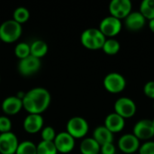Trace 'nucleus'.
I'll use <instances>...</instances> for the list:
<instances>
[{"label": "nucleus", "mask_w": 154, "mask_h": 154, "mask_svg": "<svg viewBox=\"0 0 154 154\" xmlns=\"http://www.w3.org/2000/svg\"><path fill=\"white\" fill-rule=\"evenodd\" d=\"M81 154H100V145L93 137L83 139L79 145Z\"/></svg>", "instance_id": "obj_19"}, {"label": "nucleus", "mask_w": 154, "mask_h": 154, "mask_svg": "<svg viewBox=\"0 0 154 154\" xmlns=\"http://www.w3.org/2000/svg\"><path fill=\"white\" fill-rule=\"evenodd\" d=\"M115 113L122 116L124 119L133 117L136 113V104L129 97H119L115 103Z\"/></svg>", "instance_id": "obj_6"}, {"label": "nucleus", "mask_w": 154, "mask_h": 154, "mask_svg": "<svg viewBox=\"0 0 154 154\" xmlns=\"http://www.w3.org/2000/svg\"><path fill=\"white\" fill-rule=\"evenodd\" d=\"M22 24L14 19L6 20L0 24V40L6 43H12L17 41L22 35Z\"/></svg>", "instance_id": "obj_3"}, {"label": "nucleus", "mask_w": 154, "mask_h": 154, "mask_svg": "<svg viewBox=\"0 0 154 154\" xmlns=\"http://www.w3.org/2000/svg\"><path fill=\"white\" fill-rule=\"evenodd\" d=\"M120 48H121L120 42L116 39L109 38V39L106 40V42L102 47V50L105 53H106L108 55H115L119 52Z\"/></svg>", "instance_id": "obj_21"}, {"label": "nucleus", "mask_w": 154, "mask_h": 154, "mask_svg": "<svg viewBox=\"0 0 154 154\" xmlns=\"http://www.w3.org/2000/svg\"><path fill=\"white\" fill-rule=\"evenodd\" d=\"M53 143L58 152L60 153H69L75 147V139L67 132H60L56 134Z\"/></svg>", "instance_id": "obj_12"}, {"label": "nucleus", "mask_w": 154, "mask_h": 154, "mask_svg": "<svg viewBox=\"0 0 154 154\" xmlns=\"http://www.w3.org/2000/svg\"><path fill=\"white\" fill-rule=\"evenodd\" d=\"M15 154H37L36 144L31 141H23L19 143Z\"/></svg>", "instance_id": "obj_25"}, {"label": "nucleus", "mask_w": 154, "mask_h": 154, "mask_svg": "<svg viewBox=\"0 0 154 154\" xmlns=\"http://www.w3.org/2000/svg\"><path fill=\"white\" fill-rule=\"evenodd\" d=\"M145 23H146V18L139 11L131 12L125 18V27L132 32L140 31L144 27Z\"/></svg>", "instance_id": "obj_15"}, {"label": "nucleus", "mask_w": 154, "mask_h": 154, "mask_svg": "<svg viewBox=\"0 0 154 154\" xmlns=\"http://www.w3.org/2000/svg\"><path fill=\"white\" fill-rule=\"evenodd\" d=\"M134 134L139 140L149 141L154 136V126L152 120L142 119L138 121L134 126Z\"/></svg>", "instance_id": "obj_9"}, {"label": "nucleus", "mask_w": 154, "mask_h": 154, "mask_svg": "<svg viewBox=\"0 0 154 154\" xmlns=\"http://www.w3.org/2000/svg\"><path fill=\"white\" fill-rule=\"evenodd\" d=\"M56 137V132L53 127L46 126L42 129V141L53 142Z\"/></svg>", "instance_id": "obj_27"}, {"label": "nucleus", "mask_w": 154, "mask_h": 154, "mask_svg": "<svg viewBox=\"0 0 154 154\" xmlns=\"http://www.w3.org/2000/svg\"><path fill=\"white\" fill-rule=\"evenodd\" d=\"M106 37L98 28H88L83 31L80 36V42L84 47L89 50L102 49Z\"/></svg>", "instance_id": "obj_2"}, {"label": "nucleus", "mask_w": 154, "mask_h": 154, "mask_svg": "<svg viewBox=\"0 0 154 154\" xmlns=\"http://www.w3.org/2000/svg\"><path fill=\"white\" fill-rule=\"evenodd\" d=\"M104 125L113 134L119 133L125 128V119L114 112L106 116V117L105 118Z\"/></svg>", "instance_id": "obj_17"}, {"label": "nucleus", "mask_w": 154, "mask_h": 154, "mask_svg": "<svg viewBox=\"0 0 154 154\" xmlns=\"http://www.w3.org/2000/svg\"><path fill=\"white\" fill-rule=\"evenodd\" d=\"M118 146L122 152L134 154L140 148V140L134 134H126L119 138Z\"/></svg>", "instance_id": "obj_13"}, {"label": "nucleus", "mask_w": 154, "mask_h": 154, "mask_svg": "<svg viewBox=\"0 0 154 154\" xmlns=\"http://www.w3.org/2000/svg\"><path fill=\"white\" fill-rule=\"evenodd\" d=\"M22 101L23 108L29 114L41 115L49 107L51 97L46 88L36 87L24 93Z\"/></svg>", "instance_id": "obj_1"}, {"label": "nucleus", "mask_w": 154, "mask_h": 154, "mask_svg": "<svg viewBox=\"0 0 154 154\" xmlns=\"http://www.w3.org/2000/svg\"><path fill=\"white\" fill-rule=\"evenodd\" d=\"M44 119L42 115L29 114L23 120V125L25 132L29 134H36L43 128Z\"/></svg>", "instance_id": "obj_14"}, {"label": "nucleus", "mask_w": 154, "mask_h": 154, "mask_svg": "<svg viewBox=\"0 0 154 154\" xmlns=\"http://www.w3.org/2000/svg\"><path fill=\"white\" fill-rule=\"evenodd\" d=\"M144 95L152 99H154V81H148L143 87Z\"/></svg>", "instance_id": "obj_30"}, {"label": "nucleus", "mask_w": 154, "mask_h": 154, "mask_svg": "<svg viewBox=\"0 0 154 154\" xmlns=\"http://www.w3.org/2000/svg\"><path fill=\"white\" fill-rule=\"evenodd\" d=\"M11 129H12L11 120L5 116H0V134L11 132Z\"/></svg>", "instance_id": "obj_28"}, {"label": "nucleus", "mask_w": 154, "mask_h": 154, "mask_svg": "<svg viewBox=\"0 0 154 154\" xmlns=\"http://www.w3.org/2000/svg\"><path fill=\"white\" fill-rule=\"evenodd\" d=\"M110 15L117 19H125L132 12L130 0H112L108 6Z\"/></svg>", "instance_id": "obj_8"}, {"label": "nucleus", "mask_w": 154, "mask_h": 154, "mask_svg": "<svg viewBox=\"0 0 154 154\" xmlns=\"http://www.w3.org/2000/svg\"><path fill=\"white\" fill-rule=\"evenodd\" d=\"M146 19L152 20L154 18V0H143L140 5L139 11Z\"/></svg>", "instance_id": "obj_22"}, {"label": "nucleus", "mask_w": 154, "mask_h": 154, "mask_svg": "<svg viewBox=\"0 0 154 154\" xmlns=\"http://www.w3.org/2000/svg\"><path fill=\"white\" fill-rule=\"evenodd\" d=\"M139 154H154V142L147 141L140 145Z\"/></svg>", "instance_id": "obj_29"}, {"label": "nucleus", "mask_w": 154, "mask_h": 154, "mask_svg": "<svg viewBox=\"0 0 154 154\" xmlns=\"http://www.w3.org/2000/svg\"><path fill=\"white\" fill-rule=\"evenodd\" d=\"M67 133H69L74 139H79L86 136L89 126L88 121L81 116L71 117L66 125Z\"/></svg>", "instance_id": "obj_4"}, {"label": "nucleus", "mask_w": 154, "mask_h": 154, "mask_svg": "<svg viewBox=\"0 0 154 154\" xmlns=\"http://www.w3.org/2000/svg\"><path fill=\"white\" fill-rule=\"evenodd\" d=\"M14 54L20 60L30 56L31 55L30 44H28L27 42H20V43L16 44V46L14 48Z\"/></svg>", "instance_id": "obj_26"}, {"label": "nucleus", "mask_w": 154, "mask_h": 154, "mask_svg": "<svg viewBox=\"0 0 154 154\" xmlns=\"http://www.w3.org/2000/svg\"><path fill=\"white\" fill-rule=\"evenodd\" d=\"M37 154H57L58 151L53 142L42 141L36 145Z\"/></svg>", "instance_id": "obj_23"}, {"label": "nucleus", "mask_w": 154, "mask_h": 154, "mask_svg": "<svg viewBox=\"0 0 154 154\" xmlns=\"http://www.w3.org/2000/svg\"><path fill=\"white\" fill-rule=\"evenodd\" d=\"M0 42H1V40H0Z\"/></svg>", "instance_id": "obj_36"}, {"label": "nucleus", "mask_w": 154, "mask_h": 154, "mask_svg": "<svg viewBox=\"0 0 154 154\" xmlns=\"http://www.w3.org/2000/svg\"><path fill=\"white\" fill-rule=\"evenodd\" d=\"M93 138L97 143L102 146L106 143H111L114 141V134L111 133L105 125L97 127L93 132Z\"/></svg>", "instance_id": "obj_18"}, {"label": "nucleus", "mask_w": 154, "mask_h": 154, "mask_svg": "<svg viewBox=\"0 0 154 154\" xmlns=\"http://www.w3.org/2000/svg\"><path fill=\"white\" fill-rule=\"evenodd\" d=\"M30 18V12L26 7L19 6L14 9L13 14V19L18 23L22 24L26 23Z\"/></svg>", "instance_id": "obj_24"}, {"label": "nucleus", "mask_w": 154, "mask_h": 154, "mask_svg": "<svg viewBox=\"0 0 154 154\" xmlns=\"http://www.w3.org/2000/svg\"><path fill=\"white\" fill-rule=\"evenodd\" d=\"M134 154H135V153H134Z\"/></svg>", "instance_id": "obj_37"}, {"label": "nucleus", "mask_w": 154, "mask_h": 154, "mask_svg": "<svg viewBox=\"0 0 154 154\" xmlns=\"http://www.w3.org/2000/svg\"><path fill=\"white\" fill-rule=\"evenodd\" d=\"M122 26L123 24L120 19H117L112 15H108L102 19L98 29L106 37L112 38L121 32Z\"/></svg>", "instance_id": "obj_7"}, {"label": "nucleus", "mask_w": 154, "mask_h": 154, "mask_svg": "<svg viewBox=\"0 0 154 154\" xmlns=\"http://www.w3.org/2000/svg\"><path fill=\"white\" fill-rule=\"evenodd\" d=\"M19 145L16 135L12 133L0 134V153L1 154H15L17 147Z\"/></svg>", "instance_id": "obj_11"}, {"label": "nucleus", "mask_w": 154, "mask_h": 154, "mask_svg": "<svg viewBox=\"0 0 154 154\" xmlns=\"http://www.w3.org/2000/svg\"><path fill=\"white\" fill-rule=\"evenodd\" d=\"M0 81H1V77H0Z\"/></svg>", "instance_id": "obj_34"}, {"label": "nucleus", "mask_w": 154, "mask_h": 154, "mask_svg": "<svg viewBox=\"0 0 154 154\" xmlns=\"http://www.w3.org/2000/svg\"><path fill=\"white\" fill-rule=\"evenodd\" d=\"M116 149L113 143L100 146V154H116Z\"/></svg>", "instance_id": "obj_31"}, {"label": "nucleus", "mask_w": 154, "mask_h": 154, "mask_svg": "<svg viewBox=\"0 0 154 154\" xmlns=\"http://www.w3.org/2000/svg\"><path fill=\"white\" fill-rule=\"evenodd\" d=\"M149 28L152 32H154V18L152 20H149Z\"/></svg>", "instance_id": "obj_32"}, {"label": "nucleus", "mask_w": 154, "mask_h": 154, "mask_svg": "<svg viewBox=\"0 0 154 154\" xmlns=\"http://www.w3.org/2000/svg\"><path fill=\"white\" fill-rule=\"evenodd\" d=\"M153 109H154V104H153Z\"/></svg>", "instance_id": "obj_35"}, {"label": "nucleus", "mask_w": 154, "mask_h": 154, "mask_svg": "<svg viewBox=\"0 0 154 154\" xmlns=\"http://www.w3.org/2000/svg\"><path fill=\"white\" fill-rule=\"evenodd\" d=\"M30 49H31V55L38 59L42 58L48 52V45L42 40H36L32 42L30 44Z\"/></svg>", "instance_id": "obj_20"}, {"label": "nucleus", "mask_w": 154, "mask_h": 154, "mask_svg": "<svg viewBox=\"0 0 154 154\" xmlns=\"http://www.w3.org/2000/svg\"><path fill=\"white\" fill-rule=\"evenodd\" d=\"M152 125H153V126H154V118L152 120Z\"/></svg>", "instance_id": "obj_33"}, {"label": "nucleus", "mask_w": 154, "mask_h": 154, "mask_svg": "<svg viewBox=\"0 0 154 154\" xmlns=\"http://www.w3.org/2000/svg\"><path fill=\"white\" fill-rule=\"evenodd\" d=\"M103 85L110 93H120L126 87V79L118 72H110L104 78Z\"/></svg>", "instance_id": "obj_5"}, {"label": "nucleus", "mask_w": 154, "mask_h": 154, "mask_svg": "<svg viewBox=\"0 0 154 154\" xmlns=\"http://www.w3.org/2000/svg\"><path fill=\"white\" fill-rule=\"evenodd\" d=\"M1 106L5 115L14 116L18 114L23 108V101L16 96H10L3 100Z\"/></svg>", "instance_id": "obj_16"}, {"label": "nucleus", "mask_w": 154, "mask_h": 154, "mask_svg": "<svg viewBox=\"0 0 154 154\" xmlns=\"http://www.w3.org/2000/svg\"><path fill=\"white\" fill-rule=\"evenodd\" d=\"M41 68V59L32 55L20 60L18 63V71L23 76H32Z\"/></svg>", "instance_id": "obj_10"}]
</instances>
